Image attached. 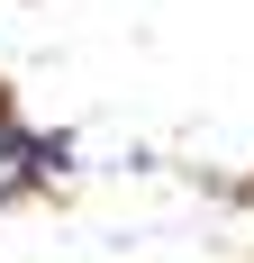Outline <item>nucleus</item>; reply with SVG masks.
Returning a JSON list of instances; mask_svg holds the SVG:
<instances>
[{
	"instance_id": "1",
	"label": "nucleus",
	"mask_w": 254,
	"mask_h": 263,
	"mask_svg": "<svg viewBox=\"0 0 254 263\" xmlns=\"http://www.w3.org/2000/svg\"><path fill=\"white\" fill-rule=\"evenodd\" d=\"M64 136H46V127H27L19 118V100L0 91V209H19V200H37V191L64 173Z\"/></svg>"
}]
</instances>
